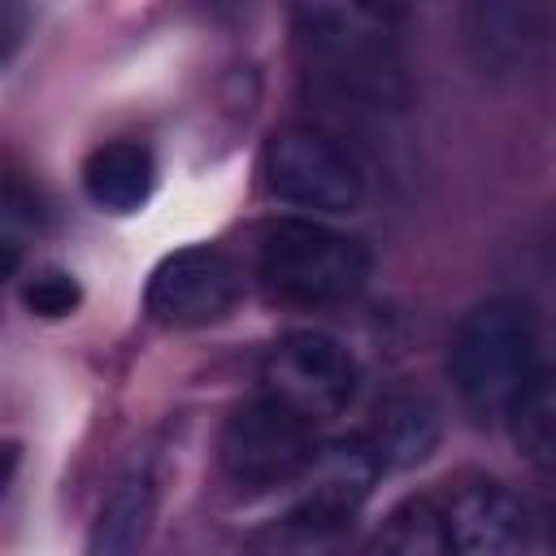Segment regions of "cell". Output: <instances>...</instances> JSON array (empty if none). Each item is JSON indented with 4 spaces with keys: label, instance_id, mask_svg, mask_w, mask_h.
Instances as JSON below:
<instances>
[{
    "label": "cell",
    "instance_id": "obj_1",
    "mask_svg": "<svg viewBox=\"0 0 556 556\" xmlns=\"http://www.w3.org/2000/svg\"><path fill=\"white\" fill-rule=\"evenodd\" d=\"M300 56L334 104L395 109L404 100L400 56L378 13L356 0H300L295 4Z\"/></svg>",
    "mask_w": 556,
    "mask_h": 556
},
{
    "label": "cell",
    "instance_id": "obj_2",
    "mask_svg": "<svg viewBox=\"0 0 556 556\" xmlns=\"http://www.w3.org/2000/svg\"><path fill=\"white\" fill-rule=\"evenodd\" d=\"M447 369L469 413L500 417L539 369L534 308L521 295H491L473 304L452 334Z\"/></svg>",
    "mask_w": 556,
    "mask_h": 556
},
{
    "label": "cell",
    "instance_id": "obj_3",
    "mask_svg": "<svg viewBox=\"0 0 556 556\" xmlns=\"http://www.w3.org/2000/svg\"><path fill=\"white\" fill-rule=\"evenodd\" d=\"M256 278L287 304H343L365 287L369 256L313 217H274L256 230Z\"/></svg>",
    "mask_w": 556,
    "mask_h": 556
},
{
    "label": "cell",
    "instance_id": "obj_4",
    "mask_svg": "<svg viewBox=\"0 0 556 556\" xmlns=\"http://www.w3.org/2000/svg\"><path fill=\"white\" fill-rule=\"evenodd\" d=\"M261 182L274 200L313 213H356L365 174L356 156L321 126H278L261 148Z\"/></svg>",
    "mask_w": 556,
    "mask_h": 556
},
{
    "label": "cell",
    "instance_id": "obj_5",
    "mask_svg": "<svg viewBox=\"0 0 556 556\" xmlns=\"http://www.w3.org/2000/svg\"><path fill=\"white\" fill-rule=\"evenodd\" d=\"M261 382H265V395H274L278 404L295 408L308 421H321L352 404L361 374L352 352L334 334L291 330L265 352Z\"/></svg>",
    "mask_w": 556,
    "mask_h": 556
},
{
    "label": "cell",
    "instance_id": "obj_6",
    "mask_svg": "<svg viewBox=\"0 0 556 556\" xmlns=\"http://www.w3.org/2000/svg\"><path fill=\"white\" fill-rule=\"evenodd\" d=\"M313 421L274 395L248 400L230 413L222 430V465L243 486H278L295 482L313 456Z\"/></svg>",
    "mask_w": 556,
    "mask_h": 556
},
{
    "label": "cell",
    "instance_id": "obj_7",
    "mask_svg": "<svg viewBox=\"0 0 556 556\" xmlns=\"http://www.w3.org/2000/svg\"><path fill=\"white\" fill-rule=\"evenodd\" d=\"M378 473H382V465H378L374 447L365 443V434L317 443L308 465H304V473H300V478H308V491L282 517L287 530H295L304 539L339 534L361 513V504L369 500Z\"/></svg>",
    "mask_w": 556,
    "mask_h": 556
},
{
    "label": "cell",
    "instance_id": "obj_8",
    "mask_svg": "<svg viewBox=\"0 0 556 556\" xmlns=\"http://www.w3.org/2000/svg\"><path fill=\"white\" fill-rule=\"evenodd\" d=\"M239 295V269L217 248H178L148 278V313L161 326H204L217 321Z\"/></svg>",
    "mask_w": 556,
    "mask_h": 556
},
{
    "label": "cell",
    "instance_id": "obj_9",
    "mask_svg": "<svg viewBox=\"0 0 556 556\" xmlns=\"http://www.w3.org/2000/svg\"><path fill=\"white\" fill-rule=\"evenodd\" d=\"M443 526H447V552H460V556H508L530 547L534 539L530 504L504 482L465 486L443 508Z\"/></svg>",
    "mask_w": 556,
    "mask_h": 556
},
{
    "label": "cell",
    "instance_id": "obj_10",
    "mask_svg": "<svg viewBox=\"0 0 556 556\" xmlns=\"http://www.w3.org/2000/svg\"><path fill=\"white\" fill-rule=\"evenodd\" d=\"M465 39L482 74L521 78L543 48V9L539 0H469Z\"/></svg>",
    "mask_w": 556,
    "mask_h": 556
},
{
    "label": "cell",
    "instance_id": "obj_11",
    "mask_svg": "<svg viewBox=\"0 0 556 556\" xmlns=\"http://www.w3.org/2000/svg\"><path fill=\"white\" fill-rule=\"evenodd\" d=\"M439 434H443L439 408L417 391H395L378 404L365 443L374 447L382 469H413L434 456Z\"/></svg>",
    "mask_w": 556,
    "mask_h": 556
},
{
    "label": "cell",
    "instance_id": "obj_12",
    "mask_svg": "<svg viewBox=\"0 0 556 556\" xmlns=\"http://www.w3.org/2000/svg\"><path fill=\"white\" fill-rule=\"evenodd\" d=\"M83 187L91 195L96 208L104 213H135L148 204L152 187H156V161L143 143H130V139H117V143H104L87 156L83 165Z\"/></svg>",
    "mask_w": 556,
    "mask_h": 556
},
{
    "label": "cell",
    "instance_id": "obj_13",
    "mask_svg": "<svg viewBox=\"0 0 556 556\" xmlns=\"http://www.w3.org/2000/svg\"><path fill=\"white\" fill-rule=\"evenodd\" d=\"M508 421V439L513 447L539 469L547 473L556 465V387L552 374L539 365L534 378L508 400V408L500 413Z\"/></svg>",
    "mask_w": 556,
    "mask_h": 556
},
{
    "label": "cell",
    "instance_id": "obj_14",
    "mask_svg": "<svg viewBox=\"0 0 556 556\" xmlns=\"http://www.w3.org/2000/svg\"><path fill=\"white\" fill-rule=\"evenodd\" d=\"M152 478L148 473H126L113 491H109V500H104V508H100V517H96V530H91V552L96 556H126V552H135V547H143V539H148V526H152Z\"/></svg>",
    "mask_w": 556,
    "mask_h": 556
},
{
    "label": "cell",
    "instance_id": "obj_15",
    "mask_svg": "<svg viewBox=\"0 0 556 556\" xmlns=\"http://www.w3.org/2000/svg\"><path fill=\"white\" fill-rule=\"evenodd\" d=\"M374 547L395 552V556H439V552H447L443 508L430 495H413V500L395 504L387 513V521L378 526Z\"/></svg>",
    "mask_w": 556,
    "mask_h": 556
},
{
    "label": "cell",
    "instance_id": "obj_16",
    "mask_svg": "<svg viewBox=\"0 0 556 556\" xmlns=\"http://www.w3.org/2000/svg\"><path fill=\"white\" fill-rule=\"evenodd\" d=\"M22 300H26V308H30L35 317H65V313L78 308L83 287H78L74 274H65V269H48V274H39L35 282H26Z\"/></svg>",
    "mask_w": 556,
    "mask_h": 556
},
{
    "label": "cell",
    "instance_id": "obj_17",
    "mask_svg": "<svg viewBox=\"0 0 556 556\" xmlns=\"http://www.w3.org/2000/svg\"><path fill=\"white\" fill-rule=\"evenodd\" d=\"M17 265H22V252H17V243L0 239V282H4V278H13V274H17Z\"/></svg>",
    "mask_w": 556,
    "mask_h": 556
},
{
    "label": "cell",
    "instance_id": "obj_18",
    "mask_svg": "<svg viewBox=\"0 0 556 556\" xmlns=\"http://www.w3.org/2000/svg\"><path fill=\"white\" fill-rule=\"evenodd\" d=\"M13 469H17V443H0V495L13 478Z\"/></svg>",
    "mask_w": 556,
    "mask_h": 556
},
{
    "label": "cell",
    "instance_id": "obj_19",
    "mask_svg": "<svg viewBox=\"0 0 556 556\" xmlns=\"http://www.w3.org/2000/svg\"><path fill=\"white\" fill-rule=\"evenodd\" d=\"M356 4H365V9L378 13V17H395V13L408 9V0H356Z\"/></svg>",
    "mask_w": 556,
    "mask_h": 556
}]
</instances>
